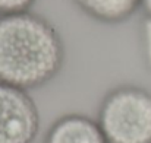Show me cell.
I'll return each mask as SVG.
<instances>
[{
    "mask_svg": "<svg viewBox=\"0 0 151 143\" xmlns=\"http://www.w3.org/2000/svg\"><path fill=\"white\" fill-rule=\"evenodd\" d=\"M65 64V44L50 21L32 10L0 15V82L43 88Z\"/></svg>",
    "mask_w": 151,
    "mask_h": 143,
    "instance_id": "cell-1",
    "label": "cell"
},
{
    "mask_svg": "<svg viewBox=\"0 0 151 143\" xmlns=\"http://www.w3.org/2000/svg\"><path fill=\"white\" fill-rule=\"evenodd\" d=\"M96 120L107 143H151V91L129 83L110 89Z\"/></svg>",
    "mask_w": 151,
    "mask_h": 143,
    "instance_id": "cell-2",
    "label": "cell"
},
{
    "mask_svg": "<svg viewBox=\"0 0 151 143\" xmlns=\"http://www.w3.org/2000/svg\"><path fill=\"white\" fill-rule=\"evenodd\" d=\"M40 111L29 91L0 82V143H32Z\"/></svg>",
    "mask_w": 151,
    "mask_h": 143,
    "instance_id": "cell-3",
    "label": "cell"
},
{
    "mask_svg": "<svg viewBox=\"0 0 151 143\" xmlns=\"http://www.w3.org/2000/svg\"><path fill=\"white\" fill-rule=\"evenodd\" d=\"M43 143H107L96 118L69 112L56 118Z\"/></svg>",
    "mask_w": 151,
    "mask_h": 143,
    "instance_id": "cell-4",
    "label": "cell"
},
{
    "mask_svg": "<svg viewBox=\"0 0 151 143\" xmlns=\"http://www.w3.org/2000/svg\"><path fill=\"white\" fill-rule=\"evenodd\" d=\"M73 4L88 18L106 25H119L134 18L142 0H72Z\"/></svg>",
    "mask_w": 151,
    "mask_h": 143,
    "instance_id": "cell-5",
    "label": "cell"
},
{
    "mask_svg": "<svg viewBox=\"0 0 151 143\" xmlns=\"http://www.w3.org/2000/svg\"><path fill=\"white\" fill-rule=\"evenodd\" d=\"M138 43L144 66L151 72V18L144 16L138 28Z\"/></svg>",
    "mask_w": 151,
    "mask_h": 143,
    "instance_id": "cell-6",
    "label": "cell"
},
{
    "mask_svg": "<svg viewBox=\"0 0 151 143\" xmlns=\"http://www.w3.org/2000/svg\"><path fill=\"white\" fill-rule=\"evenodd\" d=\"M37 0H0V15H10L31 10Z\"/></svg>",
    "mask_w": 151,
    "mask_h": 143,
    "instance_id": "cell-7",
    "label": "cell"
},
{
    "mask_svg": "<svg viewBox=\"0 0 151 143\" xmlns=\"http://www.w3.org/2000/svg\"><path fill=\"white\" fill-rule=\"evenodd\" d=\"M141 12L144 13V16L151 18V0H142L141 4Z\"/></svg>",
    "mask_w": 151,
    "mask_h": 143,
    "instance_id": "cell-8",
    "label": "cell"
}]
</instances>
